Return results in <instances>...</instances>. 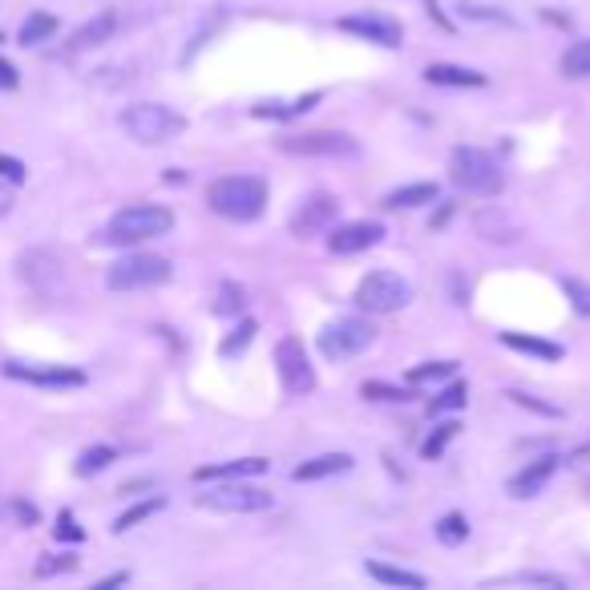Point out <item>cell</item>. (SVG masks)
Instances as JSON below:
<instances>
[{
	"label": "cell",
	"instance_id": "4dcf8cb0",
	"mask_svg": "<svg viewBox=\"0 0 590 590\" xmlns=\"http://www.w3.org/2000/svg\"><path fill=\"white\" fill-rule=\"evenodd\" d=\"M457 433H461V425H457L453 417H449V421H441V425H437V429H433V433L421 441V457H425V461H437V457H445V449H449V441H453Z\"/></svg>",
	"mask_w": 590,
	"mask_h": 590
},
{
	"label": "cell",
	"instance_id": "6da1fadb",
	"mask_svg": "<svg viewBox=\"0 0 590 590\" xmlns=\"http://www.w3.org/2000/svg\"><path fill=\"white\" fill-rule=\"evenodd\" d=\"M207 207L231 223H255L267 211V182L255 174H227L207 186Z\"/></svg>",
	"mask_w": 590,
	"mask_h": 590
},
{
	"label": "cell",
	"instance_id": "f1b7e54d",
	"mask_svg": "<svg viewBox=\"0 0 590 590\" xmlns=\"http://www.w3.org/2000/svg\"><path fill=\"white\" fill-rule=\"evenodd\" d=\"M114 457H118V449H110V445H89V449L77 457L73 473H77V477H93V473L110 469V465H114Z\"/></svg>",
	"mask_w": 590,
	"mask_h": 590
},
{
	"label": "cell",
	"instance_id": "ac0fdd59",
	"mask_svg": "<svg viewBox=\"0 0 590 590\" xmlns=\"http://www.w3.org/2000/svg\"><path fill=\"white\" fill-rule=\"evenodd\" d=\"M425 81L441 85V89H485L489 85V77L481 69H465V65H453V61L425 65Z\"/></svg>",
	"mask_w": 590,
	"mask_h": 590
},
{
	"label": "cell",
	"instance_id": "277c9868",
	"mask_svg": "<svg viewBox=\"0 0 590 590\" xmlns=\"http://www.w3.org/2000/svg\"><path fill=\"white\" fill-rule=\"evenodd\" d=\"M122 130L142 146H166L186 130V118L162 102H138L122 110Z\"/></svg>",
	"mask_w": 590,
	"mask_h": 590
},
{
	"label": "cell",
	"instance_id": "7dc6e473",
	"mask_svg": "<svg viewBox=\"0 0 590 590\" xmlns=\"http://www.w3.org/2000/svg\"><path fill=\"white\" fill-rule=\"evenodd\" d=\"M586 489H590V477H586Z\"/></svg>",
	"mask_w": 590,
	"mask_h": 590
},
{
	"label": "cell",
	"instance_id": "e0dca14e",
	"mask_svg": "<svg viewBox=\"0 0 590 590\" xmlns=\"http://www.w3.org/2000/svg\"><path fill=\"white\" fill-rule=\"evenodd\" d=\"M271 469L267 457H235V461H219V465H199L190 477L207 485V481H251V477H263Z\"/></svg>",
	"mask_w": 590,
	"mask_h": 590
},
{
	"label": "cell",
	"instance_id": "2e32d148",
	"mask_svg": "<svg viewBox=\"0 0 590 590\" xmlns=\"http://www.w3.org/2000/svg\"><path fill=\"white\" fill-rule=\"evenodd\" d=\"M473 231L485 239V243H518L522 239V227H518V219L502 207V203H489V207H481L477 215H473Z\"/></svg>",
	"mask_w": 590,
	"mask_h": 590
},
{
	"label": "cell",
	"instance_id": "30bf717a",
	"mask_svg": "<svg viewBox=\"0 0 590 590\" xmlns=\"http://www.w3.org/2000/svg\"><path fill=\"white\" fill-rule=\"evenodd\" d=\"M372 340H376V328L364 316H340L320 328V352L328 360H352L364 348H372Z\"/></svg>",
	"mask_w": 590,
	"mask_h": 590
},
{
	"label": "cell",
	"instance_id": "bcb514c9",
	"mask_svg": "<svg viewBox=\"0 0 590 590\" xmlns=\"http://www.w3.org/2000/svg\"><path fill=\"white\" fill-rule=\"evenodd\" d=\"M9 211H13V190L0 182V215H9Z\"/></svg>",
	"mask_w": 590,
	"mask_h": 590
},
{
	"label": "cell",
	"instance_id": "8d00e7d4",
	"mask_svg": "<svg viewBox=\"0 0 590 590\" xmlns=\"http://www.w3.org/2000/svg\"><path fill=\"white\" fill-rule=\"evenodd\" d=\"M506 397L518 405V409H530V413H538V417H562V409H554V405H546V401H538V397H530V392H522V388H510Z\"/></svg>",
	"mask_w": 590,
	"mask_h": 590
},
{
	"label": "cell",
	"instance_id": "83f0119b",
	"mask_svg": "<svg viewBox=\"0 0 590 590\" xmlns=\"http://www.w3.org/2000/svg\"><path fill=\"white\" fill-rule=\"evenodd\" d=\"M558 69H562V77H570V81L590 77V37H586V41H574V45L562 53Z\"/></svg>",
	"mask_w": 590,
	"mask_h": 590
},
{
	"label": "cell",
	"instance_id": "603a6c76",
	"mask_svg": "<svg viewBox=\"0 0 590 590\" xmlns=\"http://www.w3.org/2000/svg\"><path fill=\"white\" fill-rule=\"evenodd\" d=\"M465 405H469V384L449 376V384H445L441 392H433V397H429L425 413H429V417H453V413H461Z\"/></svg>",
	"mask_w": 590,
	"mask_h": 590
},
{
	"label": "cell",
	"instance_id": "1f68e13d",
	"mask_svg": "<svg viewBox=\"0 0 590 590\" xmlns=\"http://www.w3.org/2000/svg\"><path fill=\"white\" fill-rule=\"evenodd\" d=\"M162 506H166V502H162L158 494H154V498H146V502H134L130 510H122V514H118V522H114V534H126V530L142 526V522H146V518H154Z\"/></svg>",
	"mask_w": 590,
	"mask_h": 590
},
{
	"label": "cell",
	"instance_id": "f35d334b",
	"mask_svg": "<svg viewBox=\"0 0 590 590\" xmlns=\"http://www.w3.org/2000/svg\"><path fill=\"white\" fill-rule=\"evenodd\" d=\"M77 566L73 554H45V562H37V578H49V574H69Z\"/></svg>",
	"mask_w": 590,
	"mask_h": 590
},
{
	"label": "cell",
	"instance_id": "8992f818",
	"mask_svg": "<svg viewBox=\"0 0 590 590\" xmlns=\"http://www.w3.org/2000/svg\"><path fill=\"white\" fill-rule=\"evenodd\" d=\"M356 308H364L368 316H388V312H401L413 300V287L409 279H401L397 271H368L356 283Z\"/></svg>",
	"mask_w": 590,
	"mask_h": 590
},
{
	"label": "cell",
	"instance_id": "ab89813d",
	"mask_svg": "<svg viewBox=\"0 0 590 590\" xmlns=\"http://www.w3.org/2000/svg\"><path fill=\"white\" fill-rule=\"evenodd\" d=\"M29 178V166L21 158H9V154H0V182H9V186H21Z\"/></svg>",
	"mask_w": 590,
	"mask_h": 590
},
{
	"label": "cell",
	"instance_id": "ffe728a7",
	"mask_svg": "<svg viewBox=\"0 0 590 590\" xmlns=\"http://www.w3.org/2000/svg\"><path fill=\"white\" fill-rule=\"evenodd\" d=\"M114 33H118V13H114V9H106V13H97L93 21H85V25L69 37V49H73V53L97 49V45H106Z\"/></svg>",
	"mask_w": 590,
	"mask_h": 590
},
{
	"label": "cell",
	"instance_id": "60d3db41",
	"mask_svg": "<svg viewBox=\"0 0 590 590\" xmlns=\"http://www.w3.org/2000/svg\"><path fill=\"white\" fill-rule=\"evenodd\" d=\"M53 534H57V542H81V538H85V530L77 526V518H73L69 510H61V514H57Z\"/></svg>",
	"mask_w": 590,
	"mask_h": 590
},
{
	"label": "cell",
	"instance_id": "f6af8a7d",
	"mask_svg": "<svg viewBox=\"0 0 590 590\" xmlns=\"http://www.w3.org/2000/svg\"><path fill=\"white\" fill-rule=\"evenodd\" d=\"M122 582H130L126 570H118V574H110V578H102V582H93V590H110V586H122Z\"/></svg>",
	"mask_w": 590,
	"mask_h": 590
},
{
	"label": "cell",
	"instance_id": "7c38bea8",
	"mask_svg": "<svg viewBox=\"0 0 590 590\" xmlns=\"http://www.w3.org/2000/svg\"><path fill=\"white\" fill-rule=\"evenodd\" d=\"M336 29L340 33H352V37H360L368 45H380V49H401L405 45L401 21H392L384 13H348V17L336 21Z\"/></svg>",
	"mask_w": 590,
	"mask_h": 590
},
{
	"label": "cell",
	"instance_id": "52a82bcc",
	"mask_svg": "<svg viewBox=\"0 0 590 590\" xmlns=\"http://www.w3.org/2000/svg\"><path fill=\"white\" fill-rule=\"evenodd\" d=\"M194 506L199 510H211V514H263L275 506V498L267 494V489L259 485H247V481H219L215 489H207V494L194 498Z\"/></svg>",
	"mask_w": 590,
	"mask_h": 590
},
{
	"label": "cell",
	"instance_id": "8fae6325",
	"mask_svg": "<svg viewBox=\"0 0 590 590\" xmlns=\"http://www.w3.org/2000/svg\"><path fill=\"white\" fill-rule=\"evenodd\" d=\"M336 215H340V199H336V194H328V190H316V194H308V199L291 211L287 227H291L295 239H312V235L332 231Z\"/></svg>",
	"mask_w": 590,
	"mask_h": 590
},
{
	"label": "cell",
	"instance_id": "7402d4cb",
	"mask_svg": "<svg viewBox=\"0 0 590 590\" xmlns=\"http://www.w3.org/2000/svg\"><path fill=\"white\" fill-rule=\"evenodd\" d=\"M502 344H506L510 352H522V356H534V360H546V364H554V360L566 356L562 344L542 340V336H526V332H502Z\"/></svg>",
	"mask_w": 590,
	"mask_h": 590
},
{
	"label": "cell",
	"instance_id": "836d02e7",
	"mask_svg": "<svg viewBox=\"0 0 590 590\" xmlns=\"http://www.w3.org/2000/svg\"><path fill=\"white\" fill-rule=\"evenodd\" d=\"M433 534H437L441 546H461V542L469 538V518H465V514H445V518L433 526Z\"/></svg>",
	"mask_w": 590,
	"mask_h": 590
},
{
	"label": "cell",
	"instance_id": "f546056e",
	"mask_svg": "<svg viewBox=\"0 0 590 590\" xmlns=\"http://www.w3.org/2000/svg\"><path fill=\"white\" fill-rule=\"evenodd\" d=\"M457 372V360H429V364H417V368H409V384L413 388H421V384H441V380H449Z\"/></svg>",
	"mask_w": 590,
	"mask_h": 590
},
{
	"label": "cell",
	"instance_id": "44dd1931",
	"mask_svg": "<svg viewBox=\"0 0 590 590\" xmlns=\"http://www.w3.org/2000/svg\"><path fill=\"white\" fill-rule=\"evenodd\" d=\"M352 469V457L348 453H320V457H308L291 469V481H328V477H340Z\"/></svg>",
	"mask_w": 590,
	"mask_h": 590
},
{
	"label": "cell",
	"instance_id": "4316f807",
	"mask_svg": "<svg viewBox=\"0 0 590 590\" xmlns=\"http://www.w3.org/2000/svg\"><path fill=\"white\" fill-rule=\"evenodd\" d=\"M255 332H259V324L243 316V320H239V324H235V328L223 336V344H219V356H223V360H235V356H243V352L251 348Z\"/></svg>",
	"mask_w": 590,
	"mask_h": 590
},
{
	"label": "cell",
	"instance_id": "d6986e66",
	"mask_svg": "<svg viewBox=\"0 0 590 590\" xmlns=\"http://www.w3.org/2000/svg\"><path fill=\"white\" fill-rule=\"evenodd\" d=\"M437 199H441V186L437 182H405V186L384 194V207L388 211H417V207H429Z\"/></svg>",
	"mask_w": 590,
	"mask_h": 590
},
{
	"label": "cell",
	"instance_id": "74e56055",
	"mask_svg": "<svg viewBox=\"0 0 590 590\" xmlns=\"http://www.w3.org/2000/svg\"><path fill=\"white\" fill-rule=\"evenodd\" d=\"M461 13H465L469 21H485V25H514V17H510V13L489 9V5H461Z\"/></svg>",
	"mask_w": 590,
	"mask_h": 590
},
{
	"label": "cell",
	"instance_id": "d6a6232c",
	"mask_svg": "<svg viewBox=\"0 0 590 590\" xmlns=\"http://www.w3.org/2000/svg\"><path fill=\"white\" fill-rule=\"evenodd\" d=\"M53 33H57V17H49V13H33V17L21 25L17 41L29 49V45H41V41H49Z\"/></svg>",
	"mask_w": 590,
	"mask_h": 590
},
{
	"label": "cell",
	"instance_id": "5bb4252c",
	"mask_svg": "<svg viewBox=\"0 0 590 590\" xmlns=\"http://www.w3.org/2000/svg\"><path fill=\"white\" fill-rule=\"evenodd\" d=\"M380 239H384V223H376V219H356V223H340V227L328 235V251H332V255H360V251L380 247Z\"/></svg>",
	"mask_w": 590,
	"mask_h": 590
},
{
	"label": "cell",
	"instance_id": "4fadbf2b",
	"mask_svg": "<svg viewBox=\"0 0 590 590\" xmlns=\"http://www.w3.org/2000/svg\"><path fill=\"white\" fill-rule=\"evenodd\" d=\"M5 376L9 380H25V384H37V388H81L85 384V372L81 368H65V364H21V360H9L5 364Z\"/></svg>",
	"mask_w": 590,
	"mask_h": 590
},
{
	"label": "cell",
	"instance_id": "5b68a950",
	"mask_svg": "<svg viewBox=\"0 0 590 590\" xmlns=\"http://www.w3.org/2000/svg\"><path fill=\"white\" fill-rule=\"evenodd\" d=\"M170 275H174V263H170L166 255H146V251H138V255H122L118 263H110L106 287H110V291H150V287L170 283Z\"/></svg>",
	"mask_w": 590,
	"mask_h": 590
},
{
	"label": "cell",
	"instance_id": "3957f363",
	"mask_svg": "<svg viewBox=\"0 0 590 590\" xmlns=\"http://www.w3.org/2000/svg\"><path fill=\"white\" fill-rule=\"evenodd\" d=\"M449 182L461 190V194H473V199H498L502 186H506V174L498 166V158L481 150V146H457L449 154Z\"/></svg>",
	"mask_w": 590,
	"mask_h": 590
},
{
	"label": "cell",
	"instance_id": "cb8c5ba5",
	"mask_svg": "<svg viewBox=\"0 0 590 590\" xmlns=\"http://www.w3.org/2000/svg\"><path fill=\"white\" fill-rule=\"evenodd\" d=\"M364 574L384 582V586H405V590H425L429 578L417 574V570H405V566H388V562H364Z\"/></svg>",
	"mask_w": 590,
	"mask_h": 590
},
{
	"label": "cell",
	"instance_id": "484cf974",
	"mask_svg": "<svg viewBox=\"0 0 590 590\" xmlns=\"http://www.w3.org/2000/svg\"><path fill=\"white\" fill-rule=\"evenodd\" d=\"M364 401H384V405H405L413 397V384H384V380H364L360 384Z\"/></svg>",
	"mask_w": 590,
	"mask_h": 590
},
{
	"label": "cell",
	"instance_id": "ee69618b",
	"mask_svg": "<svg viewBox=\"0 0 590 590\" xmlns=\"http://www.w3.org/2000/svg\"><path fill=\"white\" fill-rule=\"evenodd\" d=\"M13 514H17L25 526H33V522L41 518V514H37V506H29V502H13Z\"/></svg>",
	"mask_w": 590,
	"mask_h": 590
},
{
	"label": "cell",
	"instance_id": "d590c367",
	"mask_svg": "<svg viewBox=\"0 0 590 590\" xmlns=\"http://www.w3.org/2000/svg\"><path fill=\"white\" fill-rule=\"evenodd\" d=\"M562 291H566V300H570V308H574L578 316H590V283H586V279L566 275V279H562Z\"/></svg>",
	"mask_w": 590,
	"mask_h": 590
},
{
	"label": "cell",
	"instance_id": "7bdbcfd3",
	"mask_svg": "<svg viewBox=\"0 0 590 590\" xmlns=\"http://www.w3.org/2000/svg\"><path fill=\"white\" fill-rule=\"evenodd\" d=\"M21 85V77H17V69L5 61V57H0V89H17Z\"/></svg>",
	"mask_w": 590,
	"mask_h": 590
},
{
	"label": "cell",
	"instance_id": "b9f144b4",
	"mask_svg": "<svg viewBox=\"0 0 590 590\" xmlns=\"http://www.w3.org/2000/svg\"><path fill=\"white\" fill-rule=\"evenodd\" d=\"M425 5V13H429V21L441 29V33H453L457 25H453V17H445V9H441V0H421Z\"/></svg>",
	"mask_w": 590,
	"mask_h": 590
},
{
	"label": "cell",
	"instance_id": "9a60e30c",
	"mask_svg": "<svg viewBox=\"0 0 590 590\" xmlns=\"http://www.w3.org/2000/svg\"><path fill=\"white\" fill-rule=\"evenodd\" d=\"M558 453H542V457H534V461H526L514 477H510V498H518V502H530V498H538L542 489L550 485V477L558 473Z\"/></svg>",
	"mask_w": 590,
	"mask_h": 590
},
{
	"label": "cell",
	"instance_id": "ba28073f",
	"mask_svg": "<svg viewBox=\"0 0 590 590\" xmlns=\"http://www.w3.org/2000/svg\"><path fill=\"white\" fill-rule=\"evenodd\" d=\"M291 158H360V142L344 130H312V134H283L275 142Z\"/></svg>",
	"mask_w": 590,
	"mask_h": 590
},
{
	"label": "cell",
	"instance_id": "7a4b0ae2",
	"mask_svg": "<svg viewBox=\"0 0 590 590\" xmlns=\"http://www.w3.org/2000/svg\"><path fill=\"white\" fill-rule=\"evenodd\" d=\"M174 231V211L170 207H158V203H134V207H122L106 231H102V243L110 247H142L150 239H162Z\"/></svg>",
	"mask_w": 590,
	"mask_h": 590
},
{
	"label": "cell",
	"instance_id": "d4e9b609",
	"mask_svg": "<svg viewBox=\"0 0 590 590\" xmlns=\"http://www.w3.org/2000/svg\"><path fill=\"white\" fill-rule=\"evenodd\" d=\"M485 586H546V590H562L566 578L562 574H546V570H514L502 578H485Z\"/></svg>",
	"mask_w": 590,
	"mask_h": 590
},
{
	"label": "cell",
	"instance_id": "e575fe53",
	"mask_svg": "<svg viewBox=\"0 0 590 590\" xmlns=\"http://www.w3.org/2000/svg\"><path fill=\"white\" fill-rule=\"evenodd\" d=\"M243 308H247L243 287H239V283H223V287H219V300H215V316H231V320H239Z\"/></svg>",
	"mask_w": 590,
	"mask_h": 590
},
{
	"label": "cell",
	"instance_id": "9c48e42d",
	"mask_svg": "<svg viewBox=\"0 0 590 590\" xmlns=\"http://www.w3.org/2000/svg\"><path fill=\"white\" fill-rule=\"evenodd\" d=\"M275 372H279V384L287 397H308V392H316V368H312L300 336H283L275 344Z\"/></svg>",
	"mask_w": 590,
	"mask_h": 590
}]
</instances>
